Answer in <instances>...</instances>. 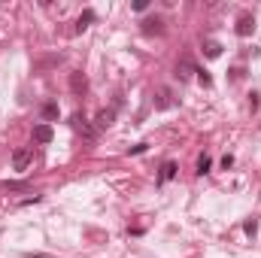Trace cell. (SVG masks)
Returning <instances> with one entry per match:
<instances>
[{
	"label": "cell",
	"mask_w": 261,
	"mask_h": 258,
	"mask_svg": "<svg viewBox=\"0 0 261 258\" xmlns=\"http://www.w3.org/2000/svg\"><path fill=\"white\" fill-rule=\"evenodd\" d=\"M70 125H73V131H76V134H82L85 140H97V128H91V125L85 122V116H82V113H73Z\"/></svg>",
	"instance_id": "1"
},
{
	"label": "cell",
	"mask_w": 261,
	"mask_h": 258,
	"mask_svg": "<svg viewBox=\"0 0 261 258\" xmlns=\"http://www.w3.org/2000/svg\"><path fill=\"white\" fill-rule=\"evenodd\" d=\"M31 161H34V152H31L28 146H21V149L12 152V167H15V170H28Z\"/></svg>",
	"instance_id": "2"
},
{
	"label": "cell",
	"mask_w": 261,
	"mask_h": 258,
	"mask_svg": "<svg viewBox=\"0 0 261 258\" xmlns=\"http://www.w3.org/2000/svg\"><path fill=\"white\" fill-rule=\"evenodd\" d=\"M237 37H252V31H255V18L249 15V12H243L240 18H237Z\"/></svg>",
	"instance_id": "3"
},
{
	"label": "cell",
	"mask_w": 261,
	"mask_h": 258,
	"mask_svg": "<svg viewBox=\"0 0 261 258\" xmlns=\"http://www.w3.org/2000/svg\"><path fill=\"white\" fill-rule=\"evenodd\" d=\"M70 91H73V94H85V91H88V79H85L82 70H73V73H70Z\"/></svg>",
	"instance_id": "4"
},
{
	"label": "cell",
	"mask_w": 261,
	"mask_h": 258,
	"mask_svg": "<svg viewBox=\"0 0 261 258\" xmlns=\"http://www.w3.org/2000/svg\"><path fill=\"white\" fill-rule=\"evenodd\" d=\"M200 49H203L206 58H219V55H222V43H219V40H203Z\"/></svg>",
	"instance_id": "5"
},
{
	"label": "cell",
	"mask_w": 261,
	"mask_h": 258,
	"mask_svg": "<svg viewBox=\"0 0 261 258\" xmlns=\"http://www.w3.org/2000/svg\"><path fill=\"white\" fill-rule=\"evenodd\" d=\"M52 137H55L52 125H37V128H34V140H37V143H52Z\"/></svg>",
	"instance_id": "6"
},
{
	"label": "cell",
	"mask_w": 261,
	"mask_h": 258,
	"mask_svg": "<svg viewBox=\"0 0 261 258\" xmlns=\"http://www.w3.org/2000/svg\"><path fill=\"white\" fill-rule=\"evenodd\" d=\"M94 18H97V15H94V9H85V12L79 15V21H76V34H82V31H85Z\"/></svg>",
	"instance_id": "7"
},
{
	"label": "cell",
	"mask_w": 261,
	"mask_h": 258,
	"mask_svg": "<svg viewBox=\"0 0 261 258\" xmlns=\"http://www.w3.org/2000/svg\"><path fill=\"white\" fill-rule=\"evenodd\" d=\"M164 31V21L161 18H146L143 21V34H161Z\"/></svg>",
	"instance_id": "8"
},
{
	"label": "cell",
	"mask_w": 261,
	"mask_h": 258,
	"mask_svg": "<svg viewBox=\"0 0 261 258\" xmlns=\"http://www.w3.org/2000/svg\"><path fill=\"white\" fill-rule=\"evenodd\" d=\"M173 94L167 91V88H158V97H155V107L158 110H167V107H173V100H170Z\"/></svg>",
	"instance_id": "9"
},
{
	"label": "cell",
	"mask_w": 261,
	"mask_h": 258,
	"mask_svg": "<svg viewBox=\"0 0 261 258\" xmlns=\"http://www.w3.org/2000/svg\"><path fill=\"white\" fill-rule=\"evenodd\" d=\"M116 122V110H100L97 113V128H110Z\"/></svg>",
	"instance_id": "10"
},
{
	"label": "cell",
	"mask_w": 261,
	"mask_h": 258,
	"mask_svg": "<svg viewBox=\"0 0 261 258\" xmlns=\"http://www.w3.org/2000/svg\"><path fill=\"white\" fill-rule=\"evenodd\" d=\"M192 73H197L192 61H179V64H176V76H179L182 82H186V79H192Z\"/></svg>",
	"instance_id": "11"
},
{
	"label": "cell",
	"mask_w": 261,
	"mask_h": 258,
	"mask_svg": "<svg viewBox=\"0 0 261 258\" xmlns=\"http://www.w3.org/2000/svg\"><path fill=\"white\" fill-rule=\"evenodd\" d=\"M40 116H43L46 122H52V119H58V104H43V110H40Z\"/></svg>",
	"instance_id": "12"
},
{
	"label": "cell",
	"mask_w": 261,
	"mask_h": 258,
	"mask_svg": "<svg viewBox=\"0 0 261 258\" xmlns=\"http://www.w3.org/2000/svg\"><path fill=\"white\" fill-rule=\"evenodd\" d=\"M173 176H176V164H173V161H164V167H161V176H158V179H161V183H167V179H173Z\"/></svg>",
	"instance_id": "13"
},
{
	"label": "cell",
	"mask_w": 261,
	"mask_h": 258,
	"mask_svg": "<svg viewBox=\"0 0 261 258\" xmlns=\"http://www.w3.org/2000/svg\"><path fill=\"white\" fill-rule=\"evenodd\" d=\"M3 189H6V192H28L31 183H24V179H12V183H3Z\"/></svg>",
	"instance_id": "14"
},
{
	"label": "cell",
	"mask_w": 261,
	"mask_h": 258,
	"mask_svg": "<svg viewBox=\"0 0 261 258\" xmlns=\"http://www.w3.org/2000/svg\"><path fill=\"white\" fill-rule=\"evenodd\" d=\"M210 167H213V161H210V158H206V155H203V158H200V161H197V173H206V170H210Z\"/></svg>",
	"instance_id": "15"
},
{
	"label": "cell",
	"mask_w": 261,
	"mask_h": 258,
	"mask_svg": "<svg viewBox=\"0 0 261 258\" xmlns=\"http://www.w3.org/2000/svg\"><path fill=\"white\" fill-rule=\"evenodd\" d=\"M197 82H200V85H213V79H210V73H203V70H197Z\"/></svg>",
	"instance_id": "16"
},
{
	"label": "cell",
	"mask_w": 261,
	"mask_h": 258,
	"mask_svg": "<svg viewBox=\"0 0 261 258\" xmlns=\"http://www.w3.org/2000/svg\"><path fill=\"white\" fill-rule=\"evenodd\" d=\"M255 231H258V222H255V219H249V222H246V234H255Z\"/></svg>",
	"instance_id": "17"
}]
</instances>
